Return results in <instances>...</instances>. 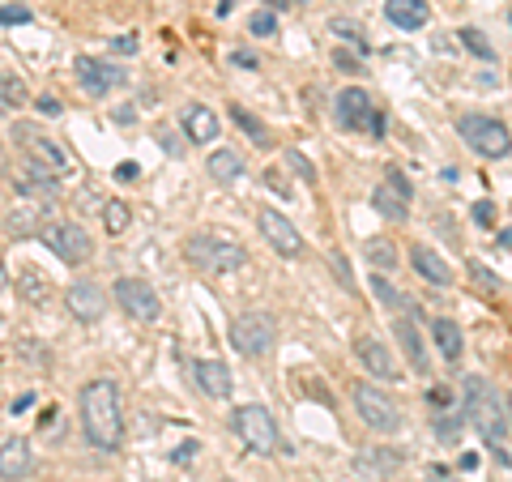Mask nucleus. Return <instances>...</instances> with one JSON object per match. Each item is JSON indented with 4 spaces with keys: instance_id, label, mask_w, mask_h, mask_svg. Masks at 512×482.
Here are the masks:
<instances>
[{
    "instance_id": "obj_1",
    "label": "nucleus",
    "mask_w": 512,
    "mask_h": 482,
    "mask_svg": "<svg viewBox=\"0 0 512 482\" xmlns=\"http://www.w3.org/2000/svg\"><path fill=\"white\" fill-rule=\"evenodd\" d=\"M82 431L86 440L94 448H103V453H111V448H120L124 440V406H120V384L116 380H90L82 389Z\"/></svg>"
},
{
    "instance_id": "obj_2",
    "label": "nucleus",
    "mask_w": 512,
    "mask_h": 482,
    "mask_svg": "<svg viewBox=\"0 0 512 482\" xmlns=\"http://www.w3.org/2000/svg\"><path fill=\"white\" fill-rule=\"evenodd\" d=\"M461 410H466V423L483 436V444L500 453V444L508 440V410H504V401L495 397L491 380L466 376V384H461Z\"/></svg>"
},
{
    "instance_id": "obj_3",
    "label": "nucleus",
    "mask_w": 512,
    "mask_h": 482,
    "mask_svg": "<svg viewBox=\"0 0 512 482\" xmlns=\"http://www.w3.org/2000/svg\"><path fill=\"white\" fill-rule=\"evenodd\" d=\"M184 256H188V265H197L210 278H227V273H239L248 265V252L231 235H188Z\"/></svg>"
},
{
    "instance_id": "obj_4",
    "label": "nucleus",
    "mask_w": 512,
    "mask_h": 482,
    "mask_svg": "<svg viewBox=\"0 0 512 482\" xmlns=\"http://www.w3.org/2000/svg\"><path fill=\"white\" fill-rule=\"evenodd\" d=\"M333 107H338V124L350 128V133L372 137V141L384 137V116H380V107H376V99L367 90L350 86V90L338 94V103H333Z\"/></svg>"
},
{
    "instance_id": "obj_5",
    "label": "nucleus",
    "mask_w": 512,
    "mask_h": 482,
    "mask_svg": "<svg viewBox=\"0 0 512 482\" xmlns=\"http://www.w3.org/2000/svg\"><path fill=\"white\" fill-rule=\"evenodd\" d=\"M274 342H278L274 316H265V312H244V316H235V325H231V346H235L244 359H265L269 350H274Z\"/></svg>"
},
{
    "instance_id": "obj_6",
    "label": "nucleus",
    "mask_w": 512,
    "mask_h": 482,
    "mask_svg": "<svg viewBox=\"0 0 512 482\" xmlns=\"http://www.w3.org/2000/svg\"><path fill=\"white\" fill-rule=\"evenodd\" d=\"M457 133H461V141H466L474 154H483V158H504L512 150L508 124L491 120V116H461L457 120Z\"/></svg>"
},
{
    "instance_id": "obj_7",
    "label": "nucleus",
    "mask_w": 512,
    "mask_h": 482,
    "mask_svg": "<svg viewBox=\"0 0 512 482\" xmlns=\"http://www.w3.org/2000/svg\"><path fill=\"white\" fill-rule=\"evenodd\" d=\"M350 397H355L359 419L372 431H380V436H393V431L402 427V414H397L393 397L384 389H376V384H355V393H350Z\"/></svg>"
},
{
    "instance_id": "obj_8",
    "label": "nucleus",
    "mask_w": 512,
    "mask_h": 482,
    "mask_svg": "<svg viewBox=\"0 0 512 482\" xmlns=\"http://www.w3.org/2000/svg\"><path fill=\"white\" fill-rule=\"evenodd\" d=\"M235 431H239V440H244L252 453H274L278 448V423H274V414H269L265 406H239L235 410Z\"/></svg>"
},
{
    "instance_id": "obj_9",
    "label": "nucleus",
    "mask_w": 512,
    "mask_h": 482,
    "mask_svg": "<svg viewBox=\"0 0 512 482\" xmlns=\"http://www.w3.org/2000/svg\"><path fill=\"white\" fill-rule=\"evenodd\" d=\"M39 239L60 256L64 265H82V261H90V252H94L90 235L77 227V222H47Z\"/></svg>"
},
{
    "instance_id": "obj_10",
    "label": "nucleus",
    "mask_w": 512,
    "mask_h": 482,
    "mask_svg": "<svg viewBox=\"0 0 512 482\" xmlns=\"http://www.w3.org/2000/svg\"><path fill=\"white\" fill-rule=\"evenodd\" d=\"M116 303L133 320H141V325H154V320L163 316V299H158L154 286L141 282V278H120L116 282Z\"/></svg>"
},
{
    "instance_id": "obj_11",
    "label": "nucleus",
    "mask_w": 512,
    "mask_h": 482,
    "mask_svg": "<svg viewBox=\"0 0 512 482\" xmlns=\"http://www.w3.org/2000/svg\"><path fill=\"white\" fill-rule=\"evenodd\" d=\"M13 137H18V146H22L30 158H35V163L52 167L56 175H64V171H69V154H64V150L56 146L52 137H43L35 124H18V128H13Z\"/></svg>"
},
{
    "instance_id": "obj_12",
    "label": "nucleus",
    "mask_w": 512,
    "mask_h": 482,
    "mask_svg": "<svg viewBox=\"0 0 512 482\" xmlns=\"http://www.w3.org/2000/svg\"><path fill=\"white\" fill-rule=\"evenodd\" d=\"M124 69H116V64L107 60H94V56H82L77 60V82H82L86 94H94V99H103V94H111L116 86H124Z\"/></svg>"
},
{
    "instance_id": "obj_13",
    "label": "nucleus",
    "mask_w": 512,
    "mask_h": 482,
    "mask_svg": "<svg viewBox=\"0 0 512 482\" xmlns=\"http://www.w3.org/2000/svg\"><path fill=\"white\" fill-rule=\"evenodd\" d=\"M256 227H261V235L269 239V248L274 252H282V256H303V239H299V231L291 227V218H282L278 210H261L256 214Z\"/></svg>"
},
{
    "instance_id": "obj_14",
    "label": "nucleus",
    "mask_w": 512,
    "mask_h": 482,
    "mask_svg": "<svg viewBox=\"0 0 512 482\" xmlns=\"http://www.w3.org/2000/svg\"><path fill=\"white\" fill-rule=\"evenodd\" d=\"M64 303H69L73 320H82V325H94V320L107 316V295L99 282H73L69 291H64Z\"/></svg>"
},
{
    "instance_id": "obj_15",
    "label": "nucleus",
    "mask_w": 512,
    "mask_h": 482,
    "mask_svg": "<svg viewBox=\"0 0 512 482\" xmlns=\"http://www.w3.org/2000/svg\"><path fill=\"white\" fill-rule=\"evenodd\" d=\"M355 355L367 367V376H376V380H402V376H397V363H393V350L384 346L380 337H372V333L355 337Z\"/></svg>"
},
{
    "instance_id": "obj_16",
    "label": "nucleus",
    "mask_w": 512,
    "mask_h": 482,
    "mask_svg": "<svg viewBox=\"0 0 512 482\" xmlns=\"http://www.w3.org/2000/svg\"><path fill=\"white\" fill-rule=\"evenodd\" d=\"M30 470H35V453H30V440L13 436L0 444V478L5 482H22L30 478Z\"/></svg>"
},
{
    "instance_id": "obj_17",
    "label": "nucleus",
    "mask_w": 512,
    "mask_h": 482,
    "mask_svg": "<svg viewBox=\"0 0 512 482\" xmlns=\"http://www.w3.org/2000/svg\"><path fill=\"white\" fill-rule=\"evenodd\" d=\"M180 124H184V133H188V141L192 146H210V141L218 137V116L205 103H188L184 111H180Z\"/></svg>"
},
{
    "instance_id": "obj_18",
    "label": "nucleus",
    "mask_w": 512,
    "mask_h": 482,
    "mask_svg": "<svg viewBox=\"0 0 512 482\" xmlns=\"http://www.w3.org/2000/svg\"><path fill=\"white\" fill-rule=\"evenodd\" d=\"M410 265H414V273H419L423 282H431V286H453V269H448V261H444L436 248L414 244V248H410Z\"/></svg>"
},
{
    "instance_id": "obj_19",
    "label": "nucleus",
    "mask_w": 512,
    "mask_h": 482,
    "mask_svg": "<svg viewBox=\"0 0 512 482\" xmlns=\"http://www.w3.org/2000/svg\"><path fill=\"white\" fill-rule=\"evenodd\" d=\"M393 337H397V346L406 350V359H410V367L419 376H431V367H427V350H423V337H419V329H414V320L410 316H397L393 320Z\"/></svg>"
},
{
    "instance_id": "obj_20",
    "label": "nucleus",
    "mask_w": 512,
    "mask_h": 482,
    "mask_svg": "<svg viewBox=\"0 0 512 482\" xmlns=\"http://www.w3.org/2000/svg\"><path fill=\"white\" fill-rule=\"evenodd\" d=\"M192 376H197V384L210 397H231V367L222 363V359H197L192 363Z\"/></svg>"
},
{
    "instance_id": "obj_21",
    "label": "nucleus",
    "mask_w": 512,
    "mask_h": 482,
    "mask_svg": "<svg viewBox=\"0 0 512 482\" xmlns=\"http://www.w3.org/2000/svg\"><path fill=\"white\" fill-rule=\"evenodd\" d=\"M397 465H402V453H393V448H367V453L355 457V474L367 482H380V478H389Z\"/></svg>"
},
{
    "instance_id": "obj_22",
    "label": "nucleus",
    "mask_w": 512,
    "mask_h": 482,
    "mask_svg": "<svg viewBox=\"0 0 512 482\" xmlns=\"http://www.w3.org/2000/svg\"><path fill=\"white\" fill-rule=\"evenodd\" d=\"M384 18L402 30H419V26H427L431 9H427V0H389V5H384Z\"/></svg>"
},
{
    "instance_id": "obj_23",
    "label": "nucleus",
    "mask_w": 512,
    "mask_h": 482,
    "mask_svg": "<svg viewBox=\"0 0 512 482\" xmlns=\"http://www.w3.org/2000/svg\"><path fill=\"white\" fill-rule=\"evenodd\" d=\"M372 205H376V214L393 218V222H406V218H410V197H406V192H397L389 180H384V184L372 192Z\"/></svg>"
},
{
    "instance_id": "obj_24",
    "label": "nucleus",
    "mask_w": 512,
    "mask_h": 482,
    "mask_svg": "<svg viewBox=\"0 0 512 482\" xmlns=\"http://www.w3.org/2000/svg\"><path fill=\"white\" fill-rule=\"evenodd\" d=\"M431 337H436L440 355H444L448 363H457L461 350H466V342H461V325H457V320H448V316H440L436 325H431Z\"/></svg>"
},
{
    "instance_id": "obj_25",
    "label": "nucleus",
    "mask_w": 512,
    "mask_h": 482,
    "mask_svg": "<svg viewBox=\"0 0 512 482\" xmlns=\"http://www.w3.org/2000/svg\"><path fill=\"white\" fill-rule=\"evenodd\" d=\"M18 295H22L26 303H35V308H43V303H52V286H47V278H43L35 265H26V269L18 273Z\"/></svg>"
},
{
    "instance_id": "obj_26",
    "label": "nucleus",
    "mask_w": 512,
    "mask_h": 482,
    "mask_svg": "<svg viewBox=\"0 0 512 482\" xmlns=\"http://www.w3.org/2000/svg\"><path fill=\"white\" fill-rule=\"evenodd\" d=\"M5 227H9V235L30 239V235H43L47 218H43V210H35V205H22V210H13V214L5 218Z\"/></svg>"
},
{
    "instance_id": "obj_27",
    "label": "nucleus",
    "mask_w": 512,
    "mask_h": 482,
    "mask_svg": "<svg viewBox=\"0 0 512 482\" xmlns=\"http://www.w3.org/2000/svg\"><path fill=\"white\" fill-rule=\"evenodd\" d=\"M210 175L222 184H235L239 175H244V158H239L235 150H214L210 154Z\"/></svg>"
},
{
    "instance_id": "obj_28",
    "label": "nucleus",
    "mask_w": 512,
    "mask_h": 482,
    "mask_svg": "<svg viewBox=\"0 0 512 482\" xmlns=\"http://www.w3.org/2000/svg\"><path fill=\"white\" fill-rule=\"evenodd\" d=\"M231 120H235L239 128H244V133H248V137H252V141H256V146H261V150H269V146H274V137H269V128H265L261 120H256L248 107H239V103H235V107H231Z\"/></svg>"
},
{
    "instance_id": "obj_29",
    "label": "nucleus",
    "mask_w": 512,
    "mask_h": 482,
    "mask_svg": "<svg viewBox=\"0 0 512 482\" xmlns=\"http://www.w3.org/2000/svg\"><path fill=\"white\" fill-rule=\"evenodd\" d=\"M363 256L376 265V273H393V269H397V248L389 244V239H367Z\"/></svg>"
},
{
    "instance_id": "obj_30",
    "label": "nucleus",
    "mask_w": 512,
    "mask_h": 482,
    "mask_svg": "<svg viewBox=\"0 0 512 482\" xmlns=\"http://www.w3.org/2000/svg\"><path fill=\"white\" fill-rule=\"evenodd\" d=\"M0 103H9V107H22L30 103V90L18 73H9V69H0Z\"/></svg>"
},
{
    "instance_id": "obj_31",
    "label": "nucleus",
    "mask_w": 512,
    "mask_h": 482,
    "mask_svg": "<svg viewBox=\"0 0 512 482\" xmlns=\"http://www.w3.org/2000/svg\"><path fill=\"white\" fill-rule=\"evenodd\" d=\"M457 39H461V47H470L478 60H495V47L483 39V30H478V26H461V30H457Z\"/></svg>"
},
{
    "instance_id": "obj_32",
    "label": "nucleus",
    "mask_w": 512,
    "mask_h": 482,
    "mask_svg": "<svg viewBox=\"0 0 512 482\" xmlns=\"http://www.w3.org/2000/svg\"><path fill=\"white\" fill-rule=\"evenodd\" d=\"M128 222H133V210H128L124 201H107V205H103V227H107L111 235L128 231Z\"/></svg>"
},
{
    "instance_id": "obj_33",
    "label": "nucleus",
    "mask_w": 512,
    "mask_h": 482,
    "mask_svg": "<svg viewBox=\"0 0 512 482\" xmlns=\"http://www.w3.org/2000/svg\"><path fill=\"white\" fill-rule=\"evenodd\" d=\"M372 291H376V299L384 303V308H402V291H397V286L389 282V278H384V273H372Z\"/></svg>"
},
{
    "instance_id": "obj_34",
    "label": "nucleus",
    "mask_w": 512,
    "mask_h": 482,
    "mask_svg": "<svg viewBox=\"0 0 512 482\" xmlns=\"http://www.w3.org/2000/svg\"><path fill=\"white\" fill-rule=\"evenodd\" d=\"M286 167H291L303 184H316V167H312V163H308V158H303L299 150H286Z\"/></svg>"
},
{
    "instance_id": "obj_35",
    "label": "nucleus",
    "mask_w": 512,
    "mask_h": 482,
    "mask_svg": "<svg viewBox=\"0 0 512 482\" xmlns=\"http://www.w3.org/2000/svg\"><path fill=\"white\" fill-rule=\"evenodd\" d=\"M329 265H333V278H338L342 291H355V278H350V261L342 252H329Z\"/></svg>"
},
{
    "instance_id": "obj_36",
    "label": "nucleus",
    "mask_w": 512,
    "mask_h": 482,
    "mask_svg": "<svg viewBox=\"0 0 512 482\" xmlns=\"http://www.w3.org/2000/svg\"><path fill=\"white\" fill-rule=\"evenodd\" d=\"M248 30H252V35H278V18L269 9H261V13H252Z\"/></svg>"
},
{
    "instance_id": "obj_37",
    "label": "nucleus",
    "mask_w": 512,
    "mask_h": 482,
    "mask_svg": "<svg viewBox=\"0 0 512 482\" xmlns=\"http://www.w3.org/2000/svg\"><path fill=\"white\" fill-rule=\"evenodd\" d=\"M333 30H338L342 39H350V43H359V52H367V39H363V26H355V22H333Z\"/></svg>"
},
{
    "instance_id": "obj_38",
    "label": "nucleus",
    "mask_w": 512,
    "mask_h": 482,
    "mask_svg": "<svg viewBox=\"0 0 512 482\" xmlns=\"http://www.w3.org/2000/svg\"><path fill=\"white\" fill-rule=\"evenodd\" d=\"M333 64H338L342 73H359V69H363V64H359V56H350L346 47H338V52H333Z\"/></svg>"
},
{
    "instance_id": "obj_39",
    "label": "nucleus",
    "mask_w": 512,
    "mask_h": 482,
    "mask_svg": "<svg viewBox=\"0 0 512 482\" xmlns=\"http://www.w3.org/2000/svg\"><path fill=\"white\" fill-rule=\"evenodd\" d=\"M470 273H474V278H478V286H487V291H495V286H500V278H491V269L487 265H470Z\"/></svg>"
},
{
    "instance_id": "obj_40",
    "label": "nucleus",
    "mask_w": 512,
    "mask_h": 482,
    "mask_svg": "<svg viewBox=\"0 0 512 482\" xmlns=\"http://www.w3.org/2000/svg\"><path fill=\"white\" fill-rule=\"evenodd\" d=\"M35 107H39V116H52V120L64 111V107H60V99H52V94H43V99H35Z\"/></svg>"
},
{
    "instance_id": "obj_41",
    "label": "nucleus",
    "mask_w": 512,
    "mask_h": 482,
    "mask_svg": "<svg viewBox=\"0 0 512 482\" xmlns=\"http://www.w3.org/2000/svg\"><path fill=\"white\" fill-rule=\"evenodd\" d=\"M231 64H239V69H261V64H256V56L244 52V47H235V52H231Z\"/></svg>"
},
{
    "instance_id": "obj_42",
    "label": "nucleus",
    "mask_w": 512,
    "mask_h": 482,
    "mask_svg": "<svg viewBox=\"0 0 512 482\" xmlns=\"http://www.w3.org/2000/svg\"><path fill=\"white\" fill-rule=\"evenodd\" d=\"M0 22H30V9H22V5L13 9L9 5V9H0Z\"/></svg>"
},
{
    "instance_id": "obj_43",
    "label": "nucleus",
    "mask_w": 512,
    "mask_h": 482,
    "mask_svg": "<svg viewBox=\"0 0 512 482\" xmlns=\"http://www.w3.org/2000/svg\"><path fill=\"white\" fill-rule=\"evenodd\" d=\"M474 218L483 222V227H491V218H495V214H491V201H478V205H474Z\"/></svg>"
},
{
    "instance_id": "obj_44",
    "label": "nucleus",
    "mask_w": 512,
    "mask_h": 482,
    "mask_svg": "<svg viewBox=\"0 0 512 482\" xmlns=\"http://www.w3.org/2000/svg\"><path fill=\"white\" fill-rule=\"evenodd\" d=\"M137 175H141L137 163H120V167H116V180H137Z\"/></svg>"
},
{
    "instance_id": "obj_45",
    "label": "nucleus",
    "mask_w": 512,
    "mask_h": 482,
    "mask_svg": "<svg viewBox=\"0 0 512 482\" xmlns=\"http://www.w3.org/2000/svg\"><path fill=\"white\" fill-rule=\"evenodd\" d=\"M111 47H116V52H124V56H133V52H137V39H116Z\"/></svg>"
},
{
    "instance_id": "obj_46",
    "label": "nucleus",
    "mask_w": 512,
    "mask_h": 482,
    "mask_svg": "<svg viewBox=\"0 0 512 482\" xmlns=\"http://www.w3.org/2000/svg\"><path fill=\"white\" fill-rule=\"evenodd\" d=\"M427 482H461V478H448V474H444V470H436V474H431V478H427Z\"/></svg>"
},
{
    "instance_id": "obj_47",
    "label": "nucleus",
    "mask_w": 512,
    "mask_h": 482,
    "mask_svg": "<svg viewBox=\"0 0 512 482\" xmlns=\"http://www.w3.org/2000/svg\"><path fill=\"white\" fill-rule=\"evenodd\" d=\"M278 9H291V5H303V0H274Z\"/></svg>"
},
{
    "instance_id": "obj_48",
    "label": "nucleus",
    "mask_w": 512,
    "mask_h": 482,
    "mask_svg": "<svg viewBox=\"0 0 512 482\" xmlns=\"http://www.w3.org/2000/svg\"><path fill=\"white\" fill-rule=\"evenodd\" d=\"M504 410H508V427H512V393L504 397Z\"/></svg>"
},
{
    "instance_id": "obj_49",
    "label": "nucleus",
    "mask_w": 512,
    "mask_h": 482,
    "mask_svg": "<svg viewBox=\"0 0 512 482\" xmlns=\"http://www.w3.org/2000/svg\"><path fill=\"white\" fill-rule=\"evenodd\" d=\"M5 286H9V273H5V265H0V291H5Z\"/></svg>"
},
{
    "instance_id": "obj_50",
    "label": "nucleus",
    "mask_w": 512,
    "mask_h": 482,
    "mask_svg": "<svg viewBox=\"0 0 512 482\" xmlns=\"http://www.w3.org/2000/svg\"><path fill=\"white\" fill-rule=\"evenodd\" d=\"M0 167H5V146H0Z\"/></svg>"
},
{
    "instance_id": "obj_51",
    "label": "nucleus",
    "mask_w": 512,
    "mask_h": 482,
    "mask_svg": "<svg viewBox=\"0 0 512 482\" xmlns=\"http://www.w3.org/2000/svg\"><path fill=\"white\" fill-rule=\"evenodd\" d=\"M0 320H5V316H0Z\"/></svg>"
}]
</instances>
